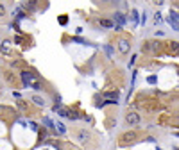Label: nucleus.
Wrapping results in <instances>:
<instances>
[{
	"label": "nucleus",
	"instance_id": "obj_4",
	"mask_svg": "<svg viewBox=\"0 0 179 150\" xmlns=\"http://www.w3.org/2000/svg\"><path fill=\"white\" fill-rule=\"evenodd\" d=\"M125 121H127L129 125H138L140 121H142V118H140V114L134 113V111H129L127 114H125Z\"/></svg>",
	"mask_w": 179,
	"mask_h": 150
},
{
	"label": "nucleus",
	"instance_id": "obj_15",
	"mask_svg": "<svg viewBox=\"0 0 179 150\" xmlns=\"http://www.w3.org/2000/svg\"><path fill=\"white\" fill-rule=\"evenodd\" d=\"M38 136H40V139H45L49 136V130L47 129H38Z\"/></svg>",
	"mask_w": 179,
	"mask_h": 150
},
{
	"label": "nucleus",
	"instance_id": "obj_32",
	"mask_svg": "<svg viewBox=\"0 0 179 150\" xmlns=\"http://www.w3.org/2000/svg\"><path fill=\"white\" fill-rule=\"evenodd\" d=\"M158 150H161V148H158Z\"/></svg>",
	"mask_w": 179,
	"mask_h": 150
},
{
	"label": "nucleus",
	"instance_id": "obj_18",
	"mask_svg": "<svg viewBox=\"0 0 179 150\" xmlns=\"http://www.w3.org/2000/svg\"><path fill=\"white\" fill-rule=\"evenodd\" d=\"M23 7L29 9V11H34V9H36V2H31V4H29V2H23Z\"/></svg>",
	"mask_w": 179,
	"mask_h": 150
},
{
	"label": "nucleus",
	"instance_id": "obj_28",
	"mask_svg": "<svg viewBox=\"0 0 179 150\" xmlns=\"http://www.w3.org/2000/svg\"><path fill=\"white\" fill-rule=\"evenodd\" d=\"M21 41H23L21 36H16V38H14V43H16V45H21Z\"/></svg>",
	"mask_w": 179,
	"mask_h": 150
},
{
	"label": "nucleus",
	"instance_id": "obj_8",
	"mask_svg": "<svg viewBox=\"0 0 179 150\" xmlns=\"http://www.w3.org/2000/svg\"><path fill=\"white\" fill-rule=\"evenodd\" d=\"M54 127H56V132H57L59 136H64V134H66V127H64L63 121H56V125H54Z\"/></svg>",
	"mask_w": 179,
	"mask_h": 150
},
{
	"label": "nucleus",
	"instance_id": "obj_29",
	"mask_svg": "<svg viewBox=\"0 0 179 150\" xmlns=\"http://www.w3.org/2000/svg\"><path fill=\"white\" fill-rule=\"evenodd\" d=\"M29 125H31V129H32V130H38V125H36L34 121H29Z\"/></svg>",
	"mask_w": 179,
	"mask_h": 150
},
{
	"label": "nucleus",
	"instance_id": "obj_14",
	"mask_svg": "<svg viewBox=\"0 0 179 150\" xmlns=\"http://www.w3.org/2000/svg\"><path fill=\"white\" fill-rule=\"evenodd\" d=\"M138 16H140V14H138V11H136V9H133V11H131V20H133V25H138Z\"/></svg>",
	"mask_w": 179,
	"mask_h": 150
},
{
	"label": "nucleus",
	"instance_id": "obj_22",
	"mask_svg": "<svg viewBox=\"0 0 179 150\" xmlns=\"http://www.w3.org/2000/svg\"><path fill=\"white\" fill-rule=\"evenodd\" d=\"M168 23L172 25V29H174V30H179V23H177V21H174L172 18H168Z\"/></svg>",
	"mask_w": 179,
	"mask_h": 150
},
{
	"label": "nucleus",
	"instance_id": "obj_2",
	"mask_svg": "<svg viewBox=\"0 0 179 150\" xmlns=\"http://www.w3.org/2000/svg\"><path fill=\"white\" fill-rule=\"evenodd\" d=\"M136 138H138V134H136V130H129V132H125V134L120 136V147H125V145H129V143L136 141Z\"/></svg>",
	"mask_w": 179,
	"mask_h": 150
},
{
	"label": "nucleus",
	"instance_id": "obj_25",
	"mask_svg": "<svg viewBox=\"0 0 179 150\" xmlns=\"http://www.w3.org/2000/svg\"><path fill=\"white\" fill-rule=\"evenodd\" d=\"M154 23H156V25H158V23H161V14H159V13L154 14Z\"/></svg>",
	"mask_w": 179,
	"mask_h": 150
},
{
	"label": "nucleus",
	"instance_id": "obj_12",
	"mask_svg": "<svg viewBox=\"0 0 179 150\" xmlns=\"http://www.w3.org/2000/svg\"><path fill=\"white\" fill-rule=\"evenodd\" d=\"M57 114H59V116H63V118H68L70 109H66V107H59V109H57Z\"/></svg>",
	"mask_w": 179,
	"mask_h": 150
},
{
	"label": "nucleus",
	"instance_id": "obj_5",
	"mask_svg": "<svg viewBox=\"0 0 179 150\" xmlns=\"http://www.w3.org/2000/svg\"><path fill=\"white\" fill-rule=\"evenodd\" d=\"M131 50V41L129 39H118V52L122 56H127Z\"/></svg>",
	"mask_w": 179,
	"mask_h": 150
},
{
	"label": "nucleus",
	"instance_id": "obj_31",
	"mask_svg": "<svg viewBox=\"0 0 179 150\" xmlns=\"http://www.w3.org/2000/svg\"><path fill=\"white\" fill-rule=\"evenodd\" d=\"M68 150H73V148H68Z\"/></svg>",
	"mask_w": 179,
	"mask_h": 150
},
{
	"label": "nucleus",
	"instance_id": "obj_26",
	"mask_svg": "<svg viewBox=\"0 0 179 150\" xmlns=\"http://www.w3.org/2000/svg\"><path fill=\"white\" fill-rule=\"evenodd\" d=\"M18 107H20V109H25V107H27L25 100H18Z\"/></svg>",
	"mask_w": 179,
	"mask_h": 150
},
{
	"label": "nucleus",
	"instance_id": "obj_30",
	"mask_svg": "<svg viewBox=\"0 0 179 150\" xmlns=\"http://www.w3.org/2000/svg\"><path fill=\"white\" fill-rule=\"evenodd\" d=\"M4 13H6V9H4V6H0V16H2Z\"/></svg>",
	"mask_w": 179,
	"mask_h": 150
},
{
	"label": "nucleus",
	"instance_id": "obj_17",
	"mask_svg": "<svg viewBox=\"0 0 179 150\" xmlns=\"http://www.w3.org/2000/svg\"><path fill=\"white\" fill-rule=\"evenodd\" d=\"M43 123H45V125H47V127H49L50 130H56V127H54V123H52V121H50L49 118H47V116L43 118Z\"/></svg>",
	"mask_w": 179,
	"mask_h": 150
},
{
	"label": "nucleus",
	"instance_id": "obj_23",
	"mask_svg": "<svg viewBox=\"0 0 179 150\" xmlns=\"http://www.w3.org/2000/svg\"><path fill=\"white\" fill-rule=\"evenodd\" d=\"M170 18H172L174 21H177V23H179V13H176V11H170Z\"/></svg>",
	"mask_w": 179,
	"mask_h": 150
},
{
	"label": "nucleus",
	"instance_id": "obj_21",
	"mask_svg": "<svg viewBox=\"0 0 179 150\" xmlns=\"http://www.w3.org/2000/svg\"><path fill=\"white\" fill-rule=\"evenodd\" d=\"M72 41L81 43V45H88V41H86V39H82V38H77V36H75V38H72Z\"/></svg>",
	"mask_w": 179,
	"mask_h": 150
},
{
	"label": "nucleus",
	"instance_id": "obj_19",
	"mask_svg": "<svg viewBox=\"0 0 179 150\" xmlns=\"http://www.w3.org/2000/svg\"><path fill=\"white\" fill-rule=\"evenodd\" d=\"M170 48H172V52H176V54H179V41H174V43H170Z\"/></svg>",
	"mask_w": 179,
	"mask_h": 150
},
{
	"label": "nucleus",
	"instance_id": "obj_27",
	"mask_svg": "<svg viewBox=\"0 0 179 150\" xmlns=\"http://www.w3.org/2000/svg\"><path fill=\"white\" fill-rule=\"evenodd\" d=\"M147 82H149V84H154V82H156V75H150V77L147 79Z\"/></svg>",
	"mask_w": 179,
	"mask_h": 150
},
{
	"label": "nucleus",
	"instance_id": "obj_1",
	"mask_svg": "<svg viewBox=\"0 0 179 150\" xmlns=\"http://www.w3.org/2000/svg\"><path fill=\"white\" fill-rule=\"evenodd\" d=\"M75 138H77V141L81 145H88V143L92 141V132L90 130H86V129H77V132H75Z\"/></svg>",
	"mask_w": 179,
	"mask_h": 150
},
{
	"label": "nucleus",
	"instance_id": "obj_20",
	"mask_svg": "<svg viewBox=\"0 0 179 150\" xmlns=\"http://www.w3.org/2000/svg\"><path fill=\"white\" fill-rule=\"evenodd\" d=\"M57 21H59L61 25H66V23H68V18H66V14H61V16L57 18Z\"/></svg>",
	"mask_w": 179,
	"mask_h": 150
},
{
	"label": "nucleus",
	"instance_id": "obj_11",
	"mask_svg": "<svg viewBox=\"0 0 179 150\" xmlns=\"http://www.w3.org/2000/svg\"><path fill=\"white\" fill-rule=\"evenodd\" d=\"M31 100L34 102L36 106H40V107H43V106H45V100H43L41 97H40V95H32V97H31Z\"/></svg>",
	"mask_w": 179,
	"mask_h": 150
},
{
	"label": "nucleus",
	"instance_id": "obj_16",
	"mask_svg": "<svg viewBox=\"0 0 179 150\" xmlns=\"http://www.w3.org/2000/svg\"><path fill=\"white\" fill-rule=\"evenodd\" d=\"M77 118H79V113L75 111V109H70V114H68V120H72V121H73V120H77Z\"/></svg>",
	"mask_w": 179,
	"mask_h": 150
},
{
	"label": "nucleus",
	"instance_id": "obj_10",
	"mask_svg": "<svg viewBox=\"0 0 179 150\" xmlns=\"http://www.w3.org/2000/svg\"><path fill=\"white\" fill-rule=\"evenodd\" d=\"M104 97H106L107 100H115V102H116L118 97H120V93L118 91H107V93H104Z\"/></svg>",
	"mask_w": 179,
	"mask_h": 150
},
{
	"label": "nucleus",
	"instance_id": "obj_7",
	"mask_svg": "<svg viewBox=\"0 0 179 150\" xmlns=\"http://www.w3.org/2000/svg\"><path fill=\"white\" fill-rule=\"evenodd\" d=\"M9 50H11V39H4L2 45H0V52L2 54H9Z\"/></svg>",
	"mask_w": 179,
	"mask_h": 150
},
{
	"label": "nucleus",
	"instance_id": "obj_24",
	"mask_svg": "<svg viewBox=\"0 0 179 150\" xmlns=\"http://www.w3.org/2000/svg\"><path fill=\"white\" fill-rule=\"evenodd\" d=\"M31 88H34V89H43V88H41V84H40L38 80H34V82L31 84Z\"/></svg>",
	"mask_w": 179,
	"mask_h": 150
},
{
	"label": "nucleus",
	"instance_id": "obj_3",
	"mask_svg": "<svg viewBox=\"0 0 179 150\" xmlns=\"http://www.w3.org/2000/svg\"><path fill=\"white\" fill-rule=\"evenodd\" d=\"M20 75H21V80H23V86H25V88H29V86L36 80V75L32 73V71H29V70H21Z\"/></svg>",
	"mask_w": 179,
	"mask_h": 150
},
{
	"label": "nucleus",
	"instance_id": "obj_9",
	"mask_svg": "<svg viewBox=\"0 0 179 150\" xmlns=\"http://www.w3.org/2000/svg\"><path fill=\"white\" fill-rule=\"evenodd\" d=\"M99 25H100V27H106V29H113V27H115V21L107 20V18H100V20H99Z\"/></svg>",
	"mask_w": 179,
	"mask_h": 150
},
{
	"label": "nucleus",
	"instance_id": "obj_6",
	"mask_svg": "<svg viewBox=\"0 0 179 150\" xmlns=\"http://www.w3.org/2000/svg\"><path fill=\"white\" fill-rule=\"evenodd\" d=\"M113 16H115V21H116V27H122V25H125V16H124L120 11H116Z\"/></svg>",
	"mask_w": 179,
	"mask_h": 150
},
{
	"label": "nucleus",
	"instance_id": "obj_13",
	"mask_svg": "<svg viewBox=\"0 0 179 150\" xmlns=\"http://www.w3.org/2000/svg\"><path fill=\"white\" fill-rule=\"evenodd\" d=\"M104 50H106V54H107L109 59H113L115 57V52H113V47H111V45H104Z\"/></svg>",
	"mask_w": 179,
	"mask_h": 150
}]
</instances>
